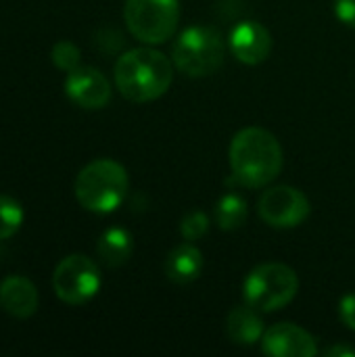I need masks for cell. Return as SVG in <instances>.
I'll return each mask as SVG.
<instances>
[{"mask_svg": "<svg viewBox=\"0 0 355 357\" xmlns=\"http://www.w3.org/2000/svg\"><path fill=\"white\" fill-rule=\"evenodd\" d=\"M232 178L245 188H264L278 178L285 157L276 136L264 128L249 126L234 134L230 142Z\"/></svg>", "mask_w": 355, "mask_h": 357, "instance_id": "1", "label": "cell"}, {"mask_svg": "<svg viewBox=\"0 0 355 357\" xmlns=\"http://www.w3.org/2000/svg\"><path fill=\"white\" fill-rule=\"evenodd\" d=\"M174 79L172 61L155 48H132L115 63V86L130 102L161 98Z\"/></svg>", "mask_w": 355, "mask_h": 357, "instance_id": "2", "label": "cell"}, {"mask_svg": "<svg viewBox=\"0 0 355 357\" xmlns=\"http://www.w3.org/2000/svg\"><path fill=\"white\" fill-rule=\"evenodd\" d=\"M130 188L128 172L121 163L113 159H94L75 178V199L92 213L115 211Z\"/></svg>", "mask_w": 355, "mask_h": 357, "instance_id": "3", "label": "cell"}, {"mask_svg": "<svg viewBox=\"0 0 355 357\" xmlns=\"http://www.w3.org/2000/svg\"><path fill=\"white\" fill-rule=\"evenodd\" d=\"M224 50V40L216 27L190 25L174 42L172 61L184 75L205 77L222 67Z\"/></svg>", "mask_w": 355, "mask_h": 357, "instance_id": "4", "label": "cell"}, {"mask_svg": "<svg viewBox=\"0 0 355 357\" xmlns=\"http://www.w3.org/2000/svg\"><path fill=\"white\" fill-rule=\"evenodd\" d=\"M299 291V278L287 264H262L245 280V301L257 312H278L289 305Z\"/></svg>", "mask_w": 355, "mask_h": 357, "instance_id": "5", "label": "cell"}, {"mask_svg": "<svg viewBox=\"0 0 355 357\" xmlns=\"http://www.w3.org/2000/svg\"><path fill=\"white\" fill-rule=\"evenodd\" d=\"M123 19L136 40L163 44L178 27L180 4L178 0H126Z\"/></svg>", "mask_w": 355, "mask_h": 357, "instance_id": "6", "label": "cell"}, {"mask_svg": "<svg viewBox=\"0 0 355 357\" xmlns=\"http://www.w3.org/2000/svg\"><path fill=\"white\" fill-rule=\"evenodd\" d=\"M100 270L98 266L82 255L73 253L61 259L52 272L54 295L67 305H84L92 301L100 291Z\"/></svg>", "mask_w": 355, "mask_h": 357, "instance_id": "7", "label": "cell"}, {"mask_svg": "<svg viewBox=\"0 0 355 357\" xmlns=\"http://www.w3.org/2000/svg\"><path fill=\"white\" fill-rule=\"evenodd\" d=\"M259 218L272 228H295L303 224L312 211L308 197L295 186H276L262 195L257 203Z\"/></svg>", "mask_w": 355, "mask_h": 357, "instance_id": "8", "label": "cell"}, {"mask_svg": "<svg viewBox=\"0 0 355 357\" xmlns=\"http://www.w3.org/2000/svg\"><path fill=\"white\" fill-rule=\"evenodd\" d=\"M65 94L67 98L88 111H96L109 105L111 100V84L105 73L96 67H75L65 77Z\"/></svg>", "mask_w": 355, "mask_h": 357, "instance_id": "9", "label": "cell"}, {"mask_svg": "<svg viewBox=\"0 0 355 357\" xmlns=\"http://www.w3.org/2000/svg\"><path fill=\"white\" fill-rule=\"evenodd\" d=\"M264 354L276 357H314L318 354L316 339L297 324L282 322L272 326L262 337Z\"/></svg>", "mask_w": 355, "mask_h": 357, "instance_id": "10", "label": "cell"}, {"mask_svg": "<svg viewBox=\"0 0 355 357\" xmlns=\"http://www.w3.org/2000/svg\"><path fill=\"white\" fill-rule=\"evenodd\" d=\"M230 48L245 65H259L272 52V36L257 21H241L230 31Z\"/></svg>", "mask_w": 355, "mask_h": 357, "instance_id": "11", "label": "cell"}, {"mask_svg": "<svg viewBox=\"0 0 355 357\" xmlns=\"http://www.w3.org/2000/svg\"><path fill=\"white\" fill-rule=\"evenodd\" d=\"M40 297L36 284L25 278V276H6L0 282V307L4 314L17 318V320H27L38 312Z\"/></svg>", "mask_w": 355, "mask_h": 357, "instance_id": "12", "label": "cell"}, {"mask_svg": "<svg viewBox=\"0 0 355 357\" xmlns=\"http://www.w3.org/2000/svg\"><path fill=\"white\" fill-rule=\"evenodd\" d=\"M203 272V253L188 241L178 245L165 259V276L176 284H190Z\"/></svg>", "mask_w": 355, "mask_h": 357, "instance_id": "13", "label": "cell"}, {"mask_svg": "<svg viewBox=\"0 0 355 357\" xmlns=\"http://www.w3.org/2000/svg\"><path fill=\"white\" fill-rule=\"evenodd\" d=\"M226 331H228L230 341L236 343V345H255L257 341H262V337L266 333L262 316L249 303L241 305V307H234L228 314Z\"/></svg>", "mask_w": 355, "mask_h": 357, "instance_id": "14", "label": "cell"}, {"mask_svg": "<svg viewBox=\"0 0 355 357\" xmlns=\"http://www.w3.org/2000/svg\"><path fill=\"white\" fill-rule=\"evenodd\" d=\"M132 251H134L132 234L123 228L105 230L98 238V245H96V253L107 268L123 266L130 259Z\"/></svg>", "mask_w": 355, "mask_h": 357, "instance_id": "15", "label": "cell"}, {"mask_svg": "<svg viewBox=\"0 0 355 357\" xmlns=\"http://www.w3.org/2000/svg\"><path fill=\"white\" fill-rule=\"evenodd\" d=\"M249 209L241 195L226 192L216 205V222L222 230H236L247 222Z\"/></svg>", "mask_w": 355, "mask_h": 357, "instance_id": "16", "label": "cell"}, {"mask_svg": "<svg viewBox=\"0 0 355 357\" xmlns=\"http://www.w3.org/2000/svg\"><path fill=\"white\" fill-rule=\"evenodd\" d=\"M25 220L21 203L8 195H0V241L15 236Z\"/></svg>", "mask_w": 355, "mask_h": 357, "instance_id": "17", "label": "cell"}, {"mask_svg": "<svg viewBox=\"0 0 355 357\" xmlns=\"http://www.w3.org/2000/svg\"><path fill=\"white\" fill-rule=\"evenodd\" d=\"M50 59L54 63L56 69H63V71H73L75 67H80V59H82V52L80 48L69 42V40H59L52 50H50Z\"/></svg>", "mask_w": 355, "mask_h": 357, "instance_id": "18", "label": "cell"}, {"mask_svg": "<svg viewBox=\"0 0 355 357\" xmlns=\"http://www.w3.org/2000/svg\"><path fill=\"white\" fill-rule=\"evenodd\" d=\"M207 232H209V218L203 211H190L180 224V234L188 243L203 238Z\"/></svg>", "mask_w": 355, "mask_h": 357, "instance_id": "19", "label": "cell"}, {"mask_svg": "<svg viewBox=\"0 0 355 357\" xmlns=\"http://www.w3.org/2000/svg\"><path fill=\"white\" fill-rule=\"evenodd\" d=\"M339 316H341V322L349 328L355 331V293H349L341 299L339 303Z\"/></svg>", "mask_w": 355, "mask_h": 357, "instance_id": "20", "label": "cell"}, {"mask_svg": "<svg viewBox=\"0 0 355 357\" xmlns=\"http://www.w3.org/2000/svg\"><path fill=\"white\" fill-rule=\"evenodd\" d=\"M335 15L341 23L355 29V0H335Z\"/></svg>", "mask_w": 355, "mask_h": 357, "instance_id": "21", "label": "cell"}, {"mask_svg": "<svg viewBox=\"0 0 355 357\" xmlns=\"http://www.w3.org/2000/svg\"><path fill=\"white\" fill-rule=\"evenodd\" d=\"M326 356H355L354 349H349V347H331V349H326L324 351Z\"/></svg>", "mask_w": 355, "mask_h": 357, "instance_id": "22", "label": "cell"}]
</instances>
